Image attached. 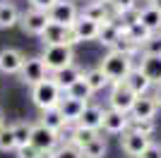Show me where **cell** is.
<instances>
[{
	"label": "cell",
	"instance_id": "obj_24",
	"mask_svg": "<svg viewBox=\"0 0 161 158\" xmlns=\"http://www.w3.org/2000/svg\"><path fill=\"white\" fill-rule=\"evenodd\" d=\"M19 10L12 3H0V29H12L14 24H19Z\"/></svg>",
	"mask_w": 161,
	"mask_h": 158
},
{
	"label": "cell",
	"instance_id": "obj_9",
	"mask_svg": "<svg viewBox=\"0 0 161 158\" xmlns=\"http://www.w3.org/2000/svg\"><path fill=\"white\" fill-rule=\"evenodd\" d=\"M101 129L106 134H125L130 129V115H125L120 110H113V108H103Z\"/></svg>",
	"mask_w": 161,
	"mask_h": 158
},
{
	"label": "cell",
	"instance_id": "obj_27",
	"mask_svg": "<svg viewBox=\"0 0 161 158\" xmlns=\"http://www.w3.org/2000/svg\"><path fill=\"white\" fill-rule=\"evenodd\" d=\"M111 50L120 53V55H128V58H135V55H140V53H142V48L130 39L128 34H120V39L115 41V46L111 48Z\"/></svg>",
	"mask_w": 161,
	"mask_h": 158
},
{
	"label": "cell",
	"instance_id": "obj_37",
	"mask_svg": "<svg viewBox=\"0 0 161 158\" xmlns=\"http://www.w3.org/2000/svg\"><path fill=\"white\" fill-rule=\"evenodd\" d=\"M55 3H58V0H29L31 10H41V12H48V10H51Z\"/></svg>",
	"mask_w": 161,
	"mask_h": 158
},
{
	"label": "cell",
	"instance_id": "obj_13",
	"mask_svg": "<svg viewBox=\"0 0 161 158\" xmlns=\"http://www.w3.org/2000/svg\"><path fill=\"white\" fill-rule=\"evenodd\" d=\"M24 53L17 48H3L0 50V72L3 74H19L22 65H24Z\"/></svg>",
	"mask_w": 161,
	"mask_h": 158
},
{
	"label": "cell",
	"instance_id": "obj_35",
	"mask_svg": "<svg viewBox=\"0 0 161 158\" xmlns=\"http://www.w3.org/2000/svg\"><path fill=\"white\" fill-rule=\"evenodd\" d=\"M142 55H161V34L149 36V41L142 46Z\"/></svg>",
	"mask_w": 161,
	"mask_h": 158
},
{
	"label": "cell",
	"instance_id": "obj_6",
	"mask_svg": "<svg viewBox=\"0 0 161 158\" xmlns=\"http://www.w3.org/2000/svg\"><path fill=\"white\" fill-rule=\"evenodd\" d=\"M135 101H137V96H135L128 86H125V82H120V84H111L108 108H113V110H120V113H125V115H130Z\"/></svg>",
	"mask_w": 161,
	"mask_h": 158
},
{
	"label": "cell",
	"instance_id": "obj_44",
	"mask_svg": "<svg viewBox=\"0 0 161 158\" xmlns=\"http://www.w3.org/2000/svg\"><path fill=\"white\" fill-rule=\"evenodd\" d=\"M101 3H108V0H101Z\"/></svg>",
	"mask_w": 161,
	"mask_h": 158
},
{
	"label": "cell",
	"instance_id": "obj_22",
	"mask_svg": "<svg viewBox=\"0 0 161 158\" xmlns=\"http://www.w3.org/2000/svg\"><path fill=\"white\" fill-rule=\"evenodd\" d=\"M140 24L147 26L152 34H159L161 31V12L154 5H144L140 10Z\"/></svg>",
	"mask_w": 161,
	"mask_h": 158
},
{
	"label": "cell",
	"instance_id": "obj_8",
	"mask_svg": "<svg viewBox=\"0 0 161 158\" xmlns=\"http://www.w3.org/2000/svg\"><path fill=\"white\" fill-rule=\"evenodd\" d=\"M48 24H51V22H48V12L31 10V7L19 17V26L24 29V34H31V36H41V34L46 31Z\"/></svg>",
	"mask_w": 161,
	"mask_h": 158
},
{
	"label": "cell",
	"instance_id": "obj_28",
	"mask_svg": "<svg viewBox=\"0 0 161 158\" xmlns=\"http://www.w3.org/2000/svg\"><path fill=\"white\" fill-rule=\"evenodd\" d=\"M84 82L89 84V89H92V93L101 91L103 86H108L111 82L106 79V74L101 72V67H94V70H89V72H84Z\"/></svg>",
	"mask_w": 161,
	"mask_h": 158
},
{
	"label": "cell",
	"instance_id": "obj_46",
	"mask_svg": "<svg viewBox=\"0 0 161 158\" xmlns=\"http://www.w3.org/2000/svg\"><path fill=\"white\" fill-rule=\"evenodd\" d=\"M159 34H161V31H159Z\"/></svg>",
	"mask_w": 161,
	"mask_h": 158
},
{
	"label": "cell",
	"instance_id": "obj_12",
	"mask_svg": "<svg viewBox=\"0 0 161 158\" xmlns=\"http://www.w3.org/2000/svg\"><path fill=\"white\" fill-rule=\"evenodd\" d=\"M156 113H159V105H156L154 96L147 93V96H137L132 110H130V122H140V120H154Z\"/></svg>",
	"mask_w": 161,
	"mask_h": 158
},
{
	"label": "cell",
	"instance_id": "obj_2",
	"mask_svg": "<svg viewBox=\"0 0 161 158\" xmlns=\"http://www.w3.org/2000/svg\"><path fill=\"white\" fill-rule=\"evenodd\" d=\"M63 89L58 84H55V79L48 74L41 84H36V86H31V101H34V105L39 108L41 113L43 110H51V108H58L60 105V101H63Z\"/></svg>",
	"mask_w": 161,
	"mask_h": 158
},
{
	"label": "cell",
	"instance_id": "obj_32",
	"mask_svg": "<svg viewBox=\"0 0 161 158\" xmlns=\"http://www.w3.org/2000/svg\"><path fill=\"white\" fill-rule=\"evenodd\" d=\"M125 34H128V36H130V39H132V41H135V43H137L140 48L144 46V43L149 41V36H152V31H149L147 26H142L140 22H137V24H132V26H130V29H128Z\"/></svg>",
	"mask_w": 161,
	"mask_h": 158
},
{
	"label": "cell",
	"instance_id": "obj_4",
	"mask_svg": "<svg viewBox=\"0 0 161 158\" xmlns=\"http://www.w3.org/2000/svg\"><path fill=\"white\" fill-rule=\"evenodd\" d=\"M77 17H80V10H77V5L70 3V0H58V3L48 10V22H51V24L67 26V29L75 26Z\"/></svg>",
	"mask_w": 161,
	"mask_h": 158
},
{
	"label": "cell",
	"instance_id": "obj_10",
	"mask_svg": "<svg viewBox=\"0 0 161 158\" xmlns=\"http://www.w3.org/2000/svg\"><path fill=\"white\" fill-rule=\"evenodd\" d=\"M152 141H154V139L142 137L140 132H135V129H128V132L120 137V149L128 153L130 158H140L142 153L147 151V146L152 144Z\"/></svg>",
	"mask_w": 161,
	"mask_h": 158
},
{
	"label": "cell",
	"instance_id": "obj_39",
	"mask_svg": "<svg viewBox=\"0 0 161 158\" xmlns=\"http://www.w3.org/2000/svg\"><path fill=\"white\" fill-rule=\"evenodd\" d=\"M41 151H36L31 144H27V146H22V149H17V158H36Z\"/></svg>",
	"mask_w": 161,
	"mask_h": 158
},
{
	"label": "cell",
	"instance_id": "obj_26",
	"mask_svg": "<svg viewBox=\"0 0 161 158\" xmlns=\"http://www.w3.org/2000/svg\"><path fill=\"white\" fill-rule=\"evenodd\" d=\"M12 134H14V141H17V149H22V146L29 144V139H31V122H27V120H17V122H12Z\"/></svg>",
	"mask_w": 161,
	"mask_h": 158
},
{
	"label": "cell",
	"instance_id": "obj_19",
	"mask_svg": "<svg viewBox=\"0 0 161 158\" xmlns=\"http://www.w3.org/2000/svg\"><path fill=\"white\" fill-rule=\"evenodd\" d=\"M82 17H87V19H94L99 22V24H106V22L113 19V12H111V7H108V3H101V0H96V3H89V5H84V10H82Z\"/></svg>",
	"mask_w": 161,
	"mask_h": 158
},
{
	"label": "cell",
	"instance_id": "obj_1",
	"mask_svg": "<svg viewBox=\"0 0 161 158\" xmlns=\"http://www.w3.org/2000/svg\"><path fill=\"white\" fill-rule=\"evenodd\" d=\"M99 67H101V72L106 74V79L111 84H120L135 70V60L128 58V55H120V53H115V50H108L106 55H103Z\"/></svg>",
	"mask_w": 161,
	"mask_h": 158
},
{
	"label": "cell",
	"instance_id": "obj_43",
	"mask_svg": "<svg viewBox=\"0 0 161 158\" xmlns=\"http://www.w3.org/2000/svg\"><path fill=\"white\" fill-rule=\"evenodd\" d=\"M5 127V115H3V110H0V129Z\"/></svg>",
	"mask_w": 161,
	"mask_h": 158
},
{
	"label": "cell",
	"instance_id": "obj_15",
	"mask_svg": "<svg viewBox=\"0 0 161 158\" xmlns=\"http://www.w3.org/2000/svg\"><path fill=\"white\" fill-rule=\"evenodd\" d=\"M101 122H103V108L94 103H87L82 118L77 120V127H84V129H92V132H101Z\"/></svg>",
	"mask_w": 161,
	"mask_h": 158
},
{
	"label": "cell",
	"instance_id": "obj_5",
	"mask_svg": "<svg viewBox=\"0 0 161 158\" xmlns=\"http://www.w3.org/2000/svg\"><path fill=\"white\" fill-rule=\"evenodd\" d=\"M29 144L36 149V151H55L58 146H60V134L53 129H48V127H43L41 122H36V125L31 127V139H29Z\"/></svg>",
	"mask_w": 161,
	"mask_h": 158
},
{
	"label": "cell",
	"instance_id": "obj_30",
	"mask_svg": "<svg viewBox=\"0 0 161 158\" xmlns=\"http://www.w3.org/2000/svg\"><path fill=\"white\" fill-rule=\"evenodd\" d=\"M67 98H75V101H82V103H89V98H92V89H89V84L84 82V79H80L75 86H70L65 91Z\"/></svg>",
	"mask_w": 161,
	"mask_h": 158
},
{
	"label": "cell",
	"instance_id": "obj_18",
	"mask_svg": "<svg viewBox=\"0 0 161 158\" xmlns=\"http://www.w3.org/2000/svg\"><path fill=\"white\" fill-rule=\"evenodd\" d=\"M84 108H87V103H82V101H75V98H67V96H63L60 105H58V110H60V115L65 118L67 125H77V120L82 118Z\"/></svg>",
	"mask_w": 161,
	"mask_h": 158
},
{
	"label": "cell",
	"instance_id": "obj_21",
	"mask_svg": "<svg viewBox=\"0 0 161 158\" xmlns=\"http://www.w3.org/2000/svg\"><path fill=\"white\" fill-rule=\"evenodd\" d=\"M125 86H128V89L135 93V96H147L149 89H152V82H149V79L144 77V74H142L137 67H135L132 72L125 77Z\"/></svg>",
	"mask_w": 161,
	"mask_h": 158
},
{
	"label": "cell",
	"instance_id": "obj_23",
	"mask_svg": "<svg viewBox=\"0 0 161 158\" xmlns=\"http://www.w3.org/2000/svg\"><path fill=\"white\" fill-rule=\"evenodd\" d=\"M43 127H48V129H53V132H58L60 134L63 129L67 127V122H65V118L60 115V110L58 108H51V110H43L41 113V120H39Z\"/></svg>",
	"mask_w": 161,
	"mask_h": 158
},
{
	"label": "cell",
	"instance_id": "obj_41",
	"mask_svg": "<svg viewBox=\"0 0 161 158\" xmlns=\"http://www.w3.org/2000/svg\"><path fill=\"white\" fill-rule=\"evenodd\" d=\"M36 158H53V151H43V153H39Z\"/></svg>",
	"mask_w": 161,
	"mask_h": 158
},
{
	"label": "cell",
	"instance_id": "obj_33",
	"mask_svg": "<svg viewBox=\"0 0 161 158\" xmlns=\"http://www.w3.org/2000/svg\"><path fill=\"white\" fill-rule=\"evenodd\" d=\"M0 151H17V141H14V134H12V127L5 125L3 129H0Z\"/></svg>",
	"mask_w": 161,
	"mask_h": 158
},
{
	"label": "cell",
	"instance_id": "obj_42",
	"mask_svg": "<svg viewBox=\"0 0 161 158\" xmlns=\"http://www.w3.org/2000/svg\"><path fill=\"white\" fill-rule=\"evenodd\" d=\"M149 5H154L156 10H159V12H161V0H152V3H149Z\"/></svg>",
	"mask_w": 161,
	"mask_h": 158
},
{
	"label": "cell",
	"instance_id": "obj_40",
	"mask_svg": "<svg viewBox=\"0 0 161 158\" xmlns=\"http://www.w3.org/2000/svg\"><path fill=\"white\" fill-rule=\"evenodd\" d=\"M152 96H154L156 105H159V108H161V84H156V86H154V91H152Z\"/></svg>",
	"mask_w": 161,
	"mask_h": 158
},
{
	"label": "cell",
	"instance_id": "obj_7",
	"mask_svg": "<svg viewBox=\"0 0 161 158\" xmlns=\"http://www.w3.org/2000/svg\"><path fill=\"white\" fill-rule=\"evenodd\" d=\"M46 77H48V70H46V65H43L41 58H27L24 60V65H22V70H19V79L27 86L41 84Z\"/></svg>",
	"mask_w": 161,
	"mask_h": 158
},
{
	"label": "cell",
	"instance_id": "obj_20",
	"mask_svg": "<svg viewBox=\"0 0 161 158\" xmlns=\"http://www.w3.org/2000/svg\"><path fill=\"white\" fill-rule=\"evenodd\" d=\"M96 137H101L99 132H92V129H84V127H77L75 125L72 129H70V134H67V141L65 144H70V146H75V149H84L87 144H92Z\"/></svg>",
	"mask_w": 161,
	"mask_h": 158
},
{
	"label": "cell",
	"instance_id": "obj_3",
	"mask_svg": "<svg viewBox=\"0 0 161 158\" xmlns=\"http://www.w3.org/2000/svg\"><path fill=\"white\" fill-rule=\"evenodd\" d=\"M41 60H43L48 74H55V72H60V70L72 65L75 50H72V46H43Z\"/></svg>",
	"mask_w": 161,
	"mask_h": 158
},
{
	"label": "cell",
	"instance_id": "obj_45",
	"mask_svg": "<svg viewBox=\"0 0 161 158\" xmlns=\"http://www.w3.org/2000/svg\"><path fill=\"white\" fill-rule=\"evenodd\" d=\"M149 3H152V0H149Z\"/></svg>",
	"mask_w": 161,
	"mask_h": 158
},
{
	"label": "cell",
	"instance_id": "obj_14",
	"mask_svg": "<svg viewBox=\"0 0 161 158\" xmlns=\"http://www.w3.org/2000/svg\"><path fill=\"white\" fill-rule=\"evenodd\" d=\"M99 29H101V24L99 22H94V19H87V17H77V22H75V26H72V36H75V41L80 43V41H96L99 39Z\"/></svg>",
	"mask_w": 161,
	"mask_h": 158
},
{
	"label": "cell",
	"instance_id": "obj_34",
	"mask_svg": "<svg viewBox=\"0 0 161 158\" xmlns=\"http://www.w3.org/2000/svg\"><path fill=\"white\" fill-rule=\"evenodd\" d=\"M130 129L140 132L142 137H149L152 139V134L156 132V122L154 120H140V122H130Z\"/></svg>",
	"mask_w": 161,
	"mask_h": 158
},
{
	"label": "cell",
	"instance_id": "obj_31",
	"mask_svg": "<svg viewBox=\"0 0 161 158\" xmlns=\"http://www.w3.org/2000/svg\"><path fill=\"white\" fill-rule=\"evenodd\" d=\"M137 3H140V0H108V7H111L113 17H118V14H125V12H132V10H140V7H137Z\"/></svg>",
	"mask_w": 161,
	"mask_h": 158
},
{
	"label": "cell",
	"instance_id": "obj_38",
	"mask_svg": "<svg viewBox=\"0 0 161 158\" xmlns=\"http://www.w3.org/2000/svg\"><path fill=\"white\" fill-rule=\"evenodd\" d=\"M140 158H161V144L159 141H152V144L147 146V151L142 153Z\"/></svg>",
	"mask_w": 161,
	"mask_h": 158
},
{
	"label": "cell",
	"instance_id": "obj_29",
	"mask_svg": "<svg viewBox=\"0 0 161 158\" xmlns=\"http://www.w3.org/2000/svg\"><path fill=\"white\" fill-rule=\"evenodd\" d=\"M108 151V144L103 137H96L92 144H87L84 149H82V158H103Z\"/></svg>",
	"mask_w": 161,
	"mask_h": 158
},
{
	"label": "cell",
	"instance_id": "obj_11",
	"mask_svg": "<svg viewBox=\"0 0 161 158\" xmlns=\"http://www.w3.org/2000/svg\"><path fill=\"white\" fill-rule=\"evenodd\" d=\"M41 41H43V46H75L77 43L72 36V29L60 24H48L46 31L41 34Z\"/></svg>",
	"mask_w": 161,
	"mask_h": 158
},
{
	"label": "cell",
	"instance_id": "obj_25",
	"mask_svg": "<svg viewBox=\"0 0 161 158\" xmlns=\"http://www.w3.org/2000/svg\"><path fill=\"white\" fill-rule=\"evenodd\" d=\"M120 29H118V26L113 24V19L111 22H106V24H101V29H99V43H103V46H108V48H113L115 46V41L120 39Z\"/></svg>",
	"mask_w": 161,
	"mask_h": 158
},
{
	"label": "cell",
	"instance_id": "obj_36",
	"mask_svg": "<svg viewBox=\"0 0 161 158\" xmlns=\"http://www.w3.org/2000/svg\"><path fill=\"white\" fill-rule=\"evenodd\" d=\"M53 158H82V151L63 141V144H60V146H58V149L53 151Z\"/></svg>",
	"mask_w": 161,
	"mask_h": 158
},
{
	"label": "cell",
	"instance_id": "obj_17",
	"mask_svg": "<svg viewBox=\"0 0 161 158\" xmlns=\"http://www.w3.org/2000/svg\"><path fill=\"white\" fill-rule=\"evenodd\" d=\"M51 77L55 79V84L60 86V89H63V93H65L67 89H70V86H75L77 82H80V79H84V70H82V67H77V65L72 62L70 67H65V70H60V72L51 74Z\"/></svg>",
	"mask_w": 161,
	"mask_h": 158
},
{
	"label": "cell",
	"instance_id": "obj_16",
	"mask_svg": "<svg viewBox=\"0 0 161 158\" xmlns=\"http://www.w3.org/2000/svg\"><path fill=\"white\" fill-rule=\"evenodd\" d=\"M137 70L152 82V86L161 84V55H142Z\"/></svg>",
	"mask_w": 161,
	"mask_h": 158
}]
</instances>
